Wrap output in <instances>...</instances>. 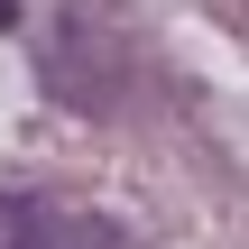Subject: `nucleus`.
I'll return each instance as SVG.
<instances>
[{
	"mask_svg": "<svg viewBox=\"0 0 249 249\" xmlns=\"http://www.w3.org/2000/svg\"><path fill=\"white\" fill-rule=\"evenodd\" d=\"M28 222H37V203L28 194H0V249H28Z\"/></svg>",
	"mask_w": 249,
	"mask_h": 249,
	"instance_id": "nucleus-2",
	"label": "nucleus"
},
{
	"mask_svg": "<svg viewBox=\"0 0 249 249\" xmlns=\"http://www.w3.org/2000/svg\"><path fill=\"white\" fill-rule=\"evenodd\" d=\"M28 249H129V231L102 222V213H37L28 222Z\"/></svg>",
	"mask_w": 249,
	"mask_h": 249,
	"instance_id": "nucleus-1",
	"label": "nucleus"
},
{
	"mask_svg": "<svg viewBox=\"0 0 249 249\" xmlns=\"http://www.w3.org/2000/svg\"><path fill=\"white\" fill-rule=\"evenodd\" d=\"M0 28H18V0H0Z\"/></svg>",
	"mask_w": 249,
	"mask_h": 249,
	"instance_id": "nucleus-3",
	"label": "nucleus"
}]
</instances>
